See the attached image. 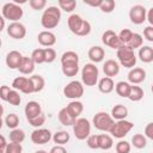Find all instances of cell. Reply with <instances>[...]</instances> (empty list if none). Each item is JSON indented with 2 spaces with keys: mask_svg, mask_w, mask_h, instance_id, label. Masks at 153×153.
<instances>
[{
  "mask_svg": "<svg viewBox=\"0 0 153 153\" xmlns=\"http://www.w3.org/2000/svg\"><path fill=\"white\" fill-rule=\"evenodd\" d=\"M129 90H130V84L127 82V81H118L115 85V91H116V93L120 97L127 98L128 97V93H129Z\"/></svg>",
  "mask_w": 153,
  "mask_h": 153,
  "instance_id": "obj_32",
  "label": "cell"
},
{
  "mask_svg": "<svg viewBox=\"0 0 153 153\" xmlns=\"http://www.w3.org/2000/svg\"><path fill=\"white\" fill-rule=\"evenodd\" d=\"M2 124H4V121H2V118H0V129L2 128Z\"/></svg>",
  "mask_w": 153,
  "mask_h": 153,
  "instance_id": "obj_60",
  "label": "cell"
},
{
  "mask_svg": "<svg viewBox=\"0 0 153 153\" xmlns=\"http://www.w3.org/2000/svg\"><path fill=\"white\" fill-rule=\"evenodd\" d=\"M49 153H67V151H66V148H65L63 146H59V145H56V146L51 147V149H50Z\"/></svg>",
  "mask_w": 153,
  "mask_h": 153,
  "instance_id": "obj_53",
  "label": "cell"
},
{
  "mask_svg": "<svg viewBox=\"0 0 153 153\" xmlns=\"http://www.w3.org/2000/svg\"><path fill=\"white\" fill-rule=\"evenodd\" d=\"M7 33L10 37L14 39H23L26 36V27L24 26V24L19 22H14L7 26Z\"/></svg>",
  "mask_w": 153,
  "mask_h": 153,
  "instance_id": "obj_12",
  "label": "cell"
},
{
  "mask_svg": "<svg viewBox=\"0 0 153 153\" xmlns=\"http://www.w3.org/2000/svg\"><path fill=\"white\" fill-rule=\"evenodd\" d=\"M12 87H13V90L20 91L22 93H25V94L33 93V88H32V84H31L30 78L17 76V78L12 81Z\"/></svg>",
  "mask_w": 153,
  "mask_h": 153,
  "instance_id": "obj_10",
  "label": "cell"
},
{
  "mask_svg": "<svg viewBox=\"0 0 153 153\" xmlns=\"http://www.w3.org/2000/svg\"><path fill=\"white\" fill-rule=\"evenodd\" d=\"M115 121L112 120V117L105 112V111H99L97 112L94 116H93V120H92V124L98 129V130H102V131H108L110 133L112 126H114Z\"/></svg>",
  "mask_w": 153,
  "mask_h": 153,
  "instance_id": "obj_4",
  "label": "cell"
},
{
  "mask_svg": "<svg viewBox=\"0 0 153 153\" xmlns=\"http://www.w3.org/2000/svg\"><path fill=\"white\" fill-rule=\"evenodd\" d=\"M131 145L137 149H142L147 145V139L142 134H135L131 137Z\"/></svg>",
  "mask_w": 153,
  "mask_h": 153,
  "instance_id": "obj_36",
  "label": "cell"
},
{
  "mask_svg": "<svg viewBox=\"0 0 153 153\" xmlns=\"http://www.w3.org/2000/svg\"><path fill=\"white\" fill-rule=\"evenodd\" d=\"M10 91H11L10 86H7V85H2V86H0V99L7 102V97H8Z\"/></svg>",
  "mask_w": 153,
  "mask_h": 153,
  "instance_id": "obj_50",
  "label": "cell"
},
{
  "mask_svg": "<svg viewBox=\"0 0 153 153\" xmlns=\"http://www.w3.org/2000/svg\"><path fill=\"white\" fill-rule=\"evenodd\" d=\"M114 146V140L112 136L108 134H99L98 135V148L108 151Z\"/></svg>",
  "mask_w": 153,
  "mask_h": 153,
  "instance_id": "obj_29",
  "label": "cell"
},
{
  "mask_svg": "<svg viewBox=\"0 0 153 153\" xmlns=\"http://www.w3.org/2000/svg\"><path fill=\"white\" fill-rule=\"evenodd\" d=\"M98 67L94 63H86L81 69V81L86 86H94L98 82Z\"/></svg>",
  "mask_w": 153,
  "mask_h": 153,
  "instance_id": "obj_3",
  "label": "cell"
},
{
  "mask_svg": "<svg viewBox=\"0 0 153 153\" xmlns=\"http://www.w3.org/2000/svg\"><path fill=\"white\" fill-rule=\"evenodd\" d=\"M137 56L143 63H151L153 61V48L149 45H142L139 48Z\"/></svg>",
  "mask_w": 153,
  "mask_h": 153,
  "instance_id": "obj_22",
  "label": "cell"
},
{
  "mask_svg": "<svg viewBox=\"0 0 153 153\" xmlns=\"http://www.w3.org/2000/svg\"><path fill=\"white\" fill-rule=\"evenodd\" d=\"M143 136L146 139H149V140H153V123L149 122L146 127H145V134Z\"/></svg>",
  "mask_w": 153,
  "mask_h": 153,
  "instance_id": "obj_52",
  "label": "cell"
},
{
  "mask_svg": "<svg viewBox=\"0 0 153 153\" xmlns=\"http://www.w3.org/2000/svg\"><path fill=\"white\" fill-rule=\"evenodd\" d=\"M87 55H88V59H90L92 62L98 63V62H102V61H103V59H104V56H105V51H104V49H103L102 47H99V45H93V47H91V48L88 49Z\"/></svg>",
  "mask_w": 153,
  "mask_h": 153,
  "instance_id": "obj_19",
  "label": "cell"
},
{
  "mask_svg": "<svg viewBox=\"0 0 153 153\" xmlns=\"http://www.w3.org/2000/svg\"><path fill=\"white\" fill-rule=\"evenodd\" d=\"M57 118H59L60 123H61L62 126H66V127H73V124H74L75 121H76V118H74V117L68 112V110H67L66 108H63V109H61V110L59 111Z\"/></svg>",
  "mask_w": 153,
  "mask_h": 153,
  "instance_id": "obj_21",
  "label": "cell"
},
{
  "mask_svg": "<svg viewBox=\"0 0 153 153\" xmlns=\"http://www.w3.org/2000/svg\"><path fill=\"white\" fill-rule=\"evenodd\" d=\"M24 140H25V133H24V130H22L19 128H16V129H12L11 130V133H10V141L11 142L22 143Z\"/></svg>",
  "mask_w": 153,
  "mask_h": 153,
  "instance_id": "obj_34",
  "label": "cell"
},
{
  "mask_svg": "<svg viewBox=\"0 0 153 153\" xmlns=\"http://www.w3.org/2000/svg\"><path fill=\"white\" fill-rule=\"evenodd\" d=\"M51 133L49 129H45V128H37L35 129L32 133H31V141L35 143V145H44V143H48L50 140H51Z\"/></svg>",
  "mask_w": 153,
  "mask_h": 153,
  "instance_id": "obj_11",
  "label": "cell"
},
{
  "mask_svg": "<svg viewBox=\"0 0 153 153\" xmlns=\"http://www.w3.org/2000/svg\"><path fill=\"white\" fill-rule=\"evenodd\" d=\"M116 55H117V59H118L120 63L126 68H130L131 69L136 65L135 53H134V50H131L127 45H122L121 48H118Z\"/></svg>",
  "mask_w": 153,
  "mask_h": 153,
  "instance_id": "obj_2",
  "label": "cell"
},
{
  "mask_svg": "<svg viewBox=\"0 0 153 153\" xmlns=\"http://www.w3.org/2000/svg\"><path fill=\"white\" fill-rule=\"evenodd\" d=\"M97 84H98V90H99V92H102V93H104V94L111 93V92L114 91V88H115V82H114V80H112L111 78H108V76L102 78Z\"/></svg>",
  "mask_w": 153,
  "mask_h": 153,
  "instance_id": "obj_20",
  "label": "cell"
},
{
  "mask_svg": "<svg viewBox=\"0 0 153 153\" xmlns=\"http://www.w3.org/2000/svg\"><path fill=\"white\" fill-rule=\"evenodd\" d=\"M57 5H59V8L60 11L63 10L65 12H73L76 7V1L75 0H59L57 1Z\"/></svg>",
  "mask_w": 153,
  "mask_h": 153,
  "instance_id": "obj_33",
  "label": "cell"
},
{
  "mask_svg": "<svg viewBox=\"0 0 153 153\" xmlns=\"http://www.w3.org/2000/svg\"><path fill=\"white\" fill-rule=\"evenodd\" d=\"M18 71L22 74H31L35 71V63L29 56H23V60L20 62V66L18 67Z\"/></svg>",
  "mask_w": 153,
  "mask_h": 153,
  "instance_id": "obj_25",
  "label": "cell"
},
{
  "mask_svg": "<svg viewBox=\"0 0 153 153\" xmlns=\"http://www.w3.org/2000/svg\"><path fill=\"white\" fill-rule=\"evenodd\" d=\"M133 33H134V32H133L131 30H129V29H123V30H121V32L117 35V37H118L120 42H121L123 45H127V44L129 43V41L131 39Z\"/></svg>",
  "mask_w": 153,
  "mask_h": 153,
  "instance_id": "obj_39",
  "label": "cell"
},
{
  "mask_svg": "<svg viewBox=\"0 0 153 153\" xmlns=\"http://www.w3.org/2000/svg\"><path fill=\"white\" fill-rule=\"evenodd\" d=\"M133 127H134V124L130 121L121 120V121H117L114 123V126L110 130V134L116 139H122L133 129Z\"/></svg>",
  "mask_w": 153,
  "mask_h": 153,
  "instance_id": "obj_8",
  "label": "cell"
},
{
  "mask_svg": "<svg viewBox=\"0 0 153 153\" xmlns=\"http://www.w3.org/2000/svg\"><path fill=\"white\" fill-rule=\"evenodd\" d=\"M23 60V55L17 51V50H12L10 51L7 55H6V59H5V62H6V66L11 69H18V67L20 66V62Z\"/></svg>",
  "mask_w": 153,
  "mask_h": 153,
  "instance_id": "obj_15",
  "label": "cell"
},
{
  "mask_svg": "<svg viewBox=\"0 0 153 153\" xmlns=\"http://www.w3.org/2000/svg\"><path fill=\"white\" fill-rule=\"evenodd\" d=\"M115 6H116V4H115L114 0H102V4L99 6V8L104 13H111L115 10Z\"/></svg>",
  "mask_w": 153,
  "mask_h": 153,
  "instance_id": "obj_42",
  "label": "cell"
},
{
  "mask_svg": "<svg viewBox=\"0 0 153 153\" xmlns=\"http://www.w3.org/2000/svg\"><path fill=\"white\" fill-rule=\"evenodd\" d=\"M146 13L147 10L142 5H134L129 10V19L133 24L140 25L146 20Z\"/></svg>",
  "mask_w": 153,
  "mask_h": 153,
  "instance_id": "obj_9",
  "label": "cell"
},
{
  "mask_svg": "<svg viewBox=\"0 0 153 153\" xmlns=\"http://www.w3.org/2000/svg\"><path fill=\"white\" fill-rule=\"evenodd\" d=\"M6 145H7V142H6V139H5V136L0 134V148L5 147Z\"/></svg>",
  "mask_w": 153,
  "mask_h": 153,
  "instance_id": "obj_56",
  "label": "cell"
},
{
  "mask_svg": "<svg viewBox=\"0 0 153 153\" xmlns=\"http://www.w3.org/2000/svg\"><path fill=\"white\" fill-rule=\"evenodd\" d=\"M103 72L105 76L112 79V76H116L120 73V65L115 60H106L103 65Z\"/></svg>",
  "mask_w": 153,
  "mask_h": 153,
  "instance_id": "obj_18",
  "label": "cell"
},
{
  "mask_svg": "<svg viewBox=\"0 0 153 153\" xmlns=\"http://www.w3.org/2000/svg\"><path fill=\"white\" fill-rule=\"evenodd\" d=\"M73 133L78 140H86L91 135V123L88 120L84 117L76 118L75 123L73 124Z\"/></svg>",
  "mask_w": 153,
  "mask_h": 153,
  "instance_id": "obj_6",
  "label": "cell"
},
{
  "mask_svg": "<svg viewBox=\"0 0 153 153\" xmlns=\"http://www.w3.org/2000/svg\"><path fill=\"white\" fill-rule=\"evenodd\" d=\"M24 12L23 8L14 4V2H7L2 6V17L4 19H7L12 23L14 22H19V19H22Z\"/></svg>",
  "mask_w": 153,
  "mask_h": 153,
  "instance_id": "obj_5",
  "label": "cell"
},
{
  "mask_svg": "<svg viewBox=\"0 0 153 153\" xmlns=\"http://www.w3.org/2000/svg\"><path fill=\"white\" fill-rule=\"evenodd\" d=\"M84 2L88 6H92V7H99L100 4H102V0H97V1H86V0H84Z\"/></svg>",
  "mask_w": 153,
  "mask_h": 153,
  "instance_id": "obj_55",
  "label": "cell"
},
{
  "mask_svg": "<svg viewBox=\"0 0 153 153\" xmlns=\"http://www.w3.org/2000/svg\"><path fill=\"white\" fill-rule=\"evenodd\" d=\"M44 122H45V116H44L43 112H42L41 115H38V116H36V117L29 120V123H30L32 127H35V128H39V127H42V126L44 124Z\"/></svg>",
  "mask_w": 153,
  "mask_h": 153,
  "instance_id": "obj_46",
  "label": "cell"
},
{
  "mask_svg": "<svg viewBox=\"0 0 153 153\" xmlns=\"http://www.w3.org/2000/svg\"><path fill=\"white\" fill-rule=\"evenodd\" d=\"M143 45V38H142V36L140 35V33H133V36H131V39L129 41V43L127 44V47L128 48H130L131 50H135V49H137V48H141Z\"/></svg>",
  "mask_w": 153,
  "mask_h": 153,
  "instance_id": "obj_35",
  "label": "cell"
},
{
  "mask_svg": "<svg viewBox=\"0 0 153 153\" xmlns=\"http://www.w3.org/2000/svg\"><path fill=\"white\" fill-rule=\"evenodd\" d=\"M63 62H79V55L75 51H65L61 56V63Z\"/></svg>",
  "mask_w": 153,
  "mask_h": 153,
  "instance_id": "obj_40",
  "label": "cell"
},
{
  "mask_svg": "<svg viewBox=\"0 0 153 153\" xmlns=\"http://www.w3.org/2000/svg\"><path fill=\"white\" fill-rule=\"evenodd\" d=\"M4 115V106L0 104V118H1V116Z\"/></svg>",
  "mask_w": 153,
  "mask_h": 153,
  "instance_id": "obj_58",
  "label": "cell"
},
{
  "mask_svg": "<svg viewBox=\"0 0 153 153\" xmlns=\"http://www.w3.org/2000/svg\"><path fill=\"white\" fill-rule=\"evenodd\" d=\"M30 80H31V84H32V88H33V93H37V92H41L44 86H45V81H44V78L39 74H33L30 76Z\"/></svg>",
  "mask_w": 153,
  "mask_h": 153,
  "instance_id": "obj_30",
  "label": "cell"
},
{
  "mask_svg": "<svg viewBox=\"0 0 153 153\" xmlns=\"http://www.w3.org/2000/svg\"><path fill=\"white\" fill-rule=\"evenodd\" d=\"M143 36L146 38V41L148 42H153V26H146L143 29Z\"/></svg>",
  "mask_w": 153,
  "mask_h": 153,
  "instance_id": "obj_51",
  "label": "cell"
},
{
  "mask_svg": "<svg viewBox=\"0 0 153 153\" xmlns=\"http://www.w3.org/2000/svg\"><path fill=\"white\" fill-rule=\"evenodd\" d=\"M145 79H146V71L143 68L135 67V68H131L128 73V81L133 85L141 84Z\"/></svg>",
  "mask_w": 153,
  "mask_h": 153,
  "instance_id": "obj_14",
  "label": "cell"
},
{
  "mask_svg": "<svg viewBox=\"0 0 153 153\" xmlns=\"http://www.w3.org/2000/svg\"><path fill=\"white\" fill-rule=\"evenodd\" d=\"M20 102H22V98H20L19 92L16 90H11L8 93V97H7V103H10L13 106H18L20 104Z\"/></svg>",
  "mask_w": 153,
  "mask_h": 153,
  "instance_id": "obj_41",
  "label": "cell"
},
{
  "mask_svg": "<svg viewBox=\"0 0 153 153\" xmlns=\"http://www.w3.org/2000/svg\"><path fill=\"white\" fill-rule=\"evenodd\" d=\"M112 120H117V121H121V120H126V117L128 116V109L126 105L123 104H117L115 105L112 109H111V115Z\"/></svg>",
  "mask_w": 153,
  "mask_h": 153,
  "instance_id": "obj_23",
  "label": "cell"
},
{
  "mask_svg": "<svg viewBox=\"0 0 153 153\" xmlns=\"http://www.w3.org/2000/svg\"><path fill=\"white\" fill-rule=\"evenodd\" d=\"M24 112H25V116H26V120H31L38 115L42 114V108H41V104L38 102H35V100H31L26 105H25V109H24Z\"/></svg>",
  "mask_w": 153,
  "mask_h": 153,
  "instance_id": "obj_17",
  "label": "cell"
},
{
  "mask_svg": "<svg viewBox=\"0 0 153 153\" xmlns=\"http://www.w3.org/2000/svg\"><path fill=\"white\" fill-rule=\"evenodd\" d=\"M35 153H47L45 151H43V149H39V151H36Z\"/></svg>",
  "mask_w": 153,
  "mask_h": 153,
  "instance_id": "obj_59",
  "label": "cell"
},
{
  "mask_svg": "<svg viewBox=\"0 0 153 153\" xmlns=\"http://www.w3.org/2000/svg\"><path fill=\"white\" fill-rule=\"evenodd\" d=\"M61 69L66 76H75L79 72V62H63L61 63Z\"/></svg>",
  "mask_w": 153,
  "mask_h": 153,
  "instance_id": "obj_24",
  "label": "cell"
},
{
  "mask_svg": "<svg viewBox=\"0 0 153 153\" xmlns=\"http://www.w3.org/2000/svg\"><path fill=\"white\" fill-rule=\"evenodd\" d=\"M1 44H2V42H1V38H0V48H1Z\"/></svg>",
  "mask_w": 153,
  "mask_h": 153,
  "instance_id": "obj_61",
  "label": "cell"
},
{
  "mask_svg": "<svg viewBox=\"0 0 153 153\" xmlns=\"http://www.w3.org/2000/svg\"><path fill=\"white\" fill-rule=\"evenodd\" d=\"M61 19V11L57 6H49L44 10L41 17V24L44 29H54L59 25Z\"/></svg>",
  "mask_w": 153,
  "mask_h": 153,
  "instance_id": "obj_1",
  "label": "cell"
},
{
  "mask_svg": "<svg viewBox=\"0 0 153 153\" xmlns=\"http://www.w3.org/2000/svg\"><path fill=\"white\" fill-rule=\"evenodd\" d=\"M91 32V24L87 22V20H82V23H81V25H80V27H79V30H78V32L75 33L76 36H87L88 33Z\"/></svg>",
  "mask_w": 153,
  "mask_h": 153,
  "instance_id": "obj_44",
  "label": "cell"
},
{
  "mask_svg": "<svg viewBox=\"0 0 153 153\" xmlns=\"http://www.w3.org/2000/svg\"><path fill=\"white\" fill-rule=\"evenodd\" d=\"M56 59V51L53 48H44V62L51 63Z\"/></svg>",
  "mask_w": 153,
  "mask_h": 153,
  "instance_id": "obj_45",
  "label": "cell"
},
{
  "mask_svg": "<svg viewBox=\"0 0 153 153\" xmlns=\"http://www.w3.org/2000/svg\"><path fill=\"white\" fill-rule=\"evenodd\" d=\"M102 42H103L106 47L112 48V49H116V50L123 45V44L120 42V39H118V37H117V33H116L115 31H112V30H106V31L102 35Z\"/></svg>",
  "mask_w": 153,
  "mask_h": 153,
  "instance_id": "obj_13",
  "label": "cell"
},
{
  "mask_svg": "<svg viewBox=\"0 0 153 153\" xmlns=\"http://www.w3.org/2000/svg\"><path fill=\"white\" fill-rule=\"evenodd\" d=\"M82 20H84V19H82L79 14H71V16L68 17V19H67V24H68L69 30H71L74 35L78 32V30H79V27H80Z\"/></svg>",
  "mask_w": 153,
  "mask_h": 153,
  "instance_id": "obj_27",
  "label": "cell"
},
{
  "mask_svg": "<svg viewBox=\"0 0 153 153\" xmlns=\"http://www.w3.org/2000/svg\"><path fill=\"white\" fill-rule=\"evenodd\" d=\"M4 27H5V19L2 16H0V32L4 30Z\"/></svg>",
  "mask_w": 153,
  "mask_h": 153,
  "instance_id": "obj_57",
  "label": "cell"
},
{
  "mask_svg": "<svg viewBox=\"0 0 153 153\" xmlns=\"http://www.w3.org/2000/svg\"><path fill=\"white\" fill-rule=\"evenodd\" d=\"M37 39H38L41 45L47 47V48H50L56 43V36L51 31H48V30L41 31L37 36Z\"/></svg>",
  "mask_w": 153,
  "mask_h": 153,
  "instance_id": "obj_16",
  "label": "cell"
},
{
  "mask_svg": "<svg viewBox=\"0 0 153 153\" xmlns=\"http://www.w3.org/2000/svg\"><path fill=\"white\" fill-rule=\"evenodd\" d=\"M66 109L68 110V112H69L74 118H78V117L81 115L82 110H84V105H82V103L79 102V100H72V102L66 106Z\"/></svg>",
  "mask_w": 153,
  "mask_h": 153,
  "instance_id": "obj_26",
  "label": "cell"
},
{
  "mask_svg": "<svg viewBox=\"0 0 153 153\" xmlns=\"http://www.w3.org/2000/svg\"><path fill=\"white\" fill-rule=\"evenodd\" d=\"M130 148V143L126 140H121L116 143V153H129Z\"/></svg>",
  "mask_w": 153,
  "mask_h": 153,
  "instance_id": "obj_43",
  "label": "cell"
},
{
  "mask_svg": "<svg viewBox=\"0 0 153 153\" xmlns=\"http://www.w3.org/2000/svg\"><path fill=\"white\" fill-rule=\"evenodd\" d=\"M86 143L91 149H98V135H90L86 139Z\"/></svg>",
  "mask_w": 153,
  "mask_h": 153,
  "instance_id": "obj_49",
  "label": "cell"
},
{
  "mask_svg": "<svg viewBox=\"0 0 153 153\" xmlns=\"http://www.w3.org/2000/svg\"><path fill=\"white\" fill-rule=\"evenodd\" d=\"M146 20L149 23V26L153 25V7H151L146 13Z\"/></svg>",
  "mask_w": 153,
  "mask_h": 153,
  "instance_id": "obj_54",
  "label": "cell"
},
{
  "mask_svg": "<svg viewBox=\"0 0 153 153\" xmlns=\"http://www.w3.org/2000/svg\"><path fill=\"white\" fill-rule=\"evenodd\" d=\"M5 124L10 129H16L19 124V117L16 114H8L5 118Z\"/></svg>",
  "mask_w": 153,
  "mask_h": 153,
  "instance_id": "obj_38",
  "label": "cell"
},
{
  "mask_svg": "<svg viewBox=\"0 0 153 153\" xmlns=\"http://www.w3.org/2000/svg\"><path fill=\"white\" fill-rule=\"evenodd\" d=\"M31 60L33 61L35 65H41L44 63V49L42 48H37L31 53Z\"/></svg>",
  "mask_w": 153,
  "mask_h": 153,
  "instance_id": "obj_37",
  "label": "cell"
},
{
  "mask_svg": "<svg viewBox=\"0 0 153 153\" xmlns=\"http://www.w3.org/2000/svg\"><path fill=\"white\" fill-rule=\"evenodd\" d=\"M143 96H145V92L140 86L130 85V90H129V93H128V97H127L129 100L139 102V100H141L143 98Z\"/></svg>",
  "mask_w": 153,
  "mask_h": 153,
  "instance_id": "obj_28",
  "label": "cell"
},
{
  "mask_svg": "<svg viewBox=\"0 0 153 153\" xmlns=\"http://www.w3.org/2000/svg\"><path fill=\"white\" fill-rule=\"evenodd\" d=\"M22 151H23L22 143H16V142L7 143V147H6L7 153H22Z\"/></svg>",
  "mask_w": 153,
  "mask_h": 153,
  "instance_id": "obj_47",
  "label": "cell"
},
{
  "mask_svg": "<svg viewBox=\"0 0 153 153\" xmlns=\"http://www.w3.org/2000/svg\"><path fill=\"white\" fill-rule=\"evenodd\" d=\"M29 5L32 10H43L45 6H47V1L45 0H30L29 1Z\"/></svg>",
  "mask_w": 153,
  "mask_h": 153,
  "instance_id": "obj_48",
  "label": "cell"
},
{
  "mask_svg": "<svg viewBox=\"0 0 153 153\" xmlns=\"http://www.w3.org/2000/svg\"><path fill=\"white\" fill-rule=\"evenodd\" d=\"M69 134L68 131H65V130H60V131H56L53 136H51V140L59 145V146H63L65 143H67L69 141Z\"/></svg>",
  "mask_w": 153,
  "mask_h": 153,
  "instance_id": "obj_31",
  "label": "cell"
},
{
  "mask_svg": "<svg viewBox=\"0 0 153 153\" xmlns=\"http://www.w3.org/2000/svg\"><path fill=\"white\" fill-rule=\"evenodd\" d=\"M63 94L66 98H69V99H79L82 97L84 94V86L80 81L78 80H73L71 82H68L65 87H63Z\"/></svg>",
  "mask_w": 153,
  "mask_h": 153,
  "instance_id": "obj_7",
  "label": "cell"
}]
</instances>
